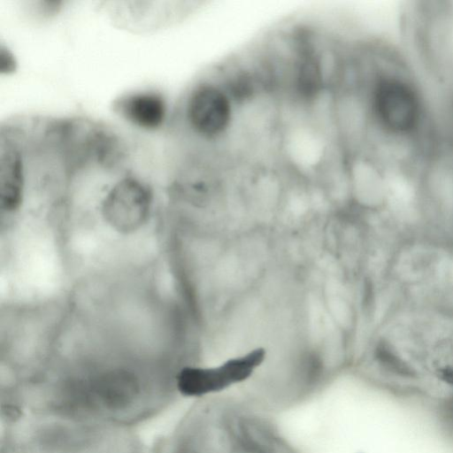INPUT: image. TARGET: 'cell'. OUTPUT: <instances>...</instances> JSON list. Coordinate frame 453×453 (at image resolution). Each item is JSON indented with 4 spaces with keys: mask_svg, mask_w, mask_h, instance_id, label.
Instances as JSON below:
<instances>
[{
    "mask_svg": "<svg viewBox=\"0 0 453 453\" xmlns=\"http://www.w3.org/2000/svg\"><path fill=\"white\" fill-rule=\"evenodd\" d=\"M432 364L436 376L453 386V340L439 343L434 350Z\"/></svg>",
    "mask_w": 453,
    "mask_h": 453,
    "instance_id": "6",
    "label": "cell"
},
{
    "mask_svg": "<svg viewBox=\"0 0 453 453\" xmlns=\"http://www.w3.org/2000/svg\"><path fill=\"white\" fill-rule=\"evenodd\" d=\"M120 111L135 126L155 129L165 119V103L159 94L138 92L121 100Z\"/></svg>",
    "mask_w": 453,
    "mask_h": 453,
    "instance_id": "4",
    "label": "cell"
},
{
    "mask_svg": "<svg viewBox=\"0 0 453 453\" xmlns=\"http://www.w3.org/2000/svg\"><path fill=\"white\" fill-rule=\"evenodd\" d=\"M0 179L1 206L13 211L22 201L24 176L20 153L10 143L2 149Z\"/></svg>",
    "mask_w": 453,
    "mask_h": 453,
    "instance_id": "5",
    "label": "cell"
},
{
    "mask_svg": "<svg viewBox=\"0 0 453 453\" xmlns=\"http://www.w3.org/2000/svg\"><path fill=\"white\" fill-rule=\"evenodd\" d=\"M186 112L195 133L206 139H217L226 133L234 113L229 95L210 83L201 84L190 93Z\"/></svg>",
    "mask_w": 453,
    "mask_h": 453,
    "instance_id": "3",
    "label": "cell"
},
{
    "mask_svg": "<svg viewBox=\"0 0 453 453\" xmlns=\"http://www.w3.org/2000/svg\"><path fill=\"white\" fill-rule=\"evenodd\" d=\"M380 358L388 369L404 375L411 374V371L404 362L388 349L381 350Z\"/></svg>",
    "mask_w": 453,
    "mask_h": 453,
    "instance_id": "7",
    "label": "cell"
},
{
    "mask_svg": "<svg viewBox=\"0 0 453 453\" xmlns=\"http://www.w3.org/2000/svg\"><path fill=\"white\" fill-rule=\"evenodd\" d=\"M400 69H382L372 80L368 96L373 125L388 138L414 142L422 139L426 104L411 77Z\"/></svg>",
    "mask_w": 453,
    "mask_h": 453,
    "instance_id": "1",
    "label": "cell"
},
{
    "mask_svg": "<svg viewBox=\"0 0 453 453\" xmlns=\"http://www.w3.org/2000/svg\"><path fill=\"white\" fill-rule=\"evenodd\" d=\"M262 348L230 357L214 366H186L176 377L178 391L188 397L222 395L248 382L265 360Z\"/></svg>",
    "mask_w": 453,
    "mask_h": 453,
    "instance_id": "2",
    "label": "cell"
}]
</instances>
